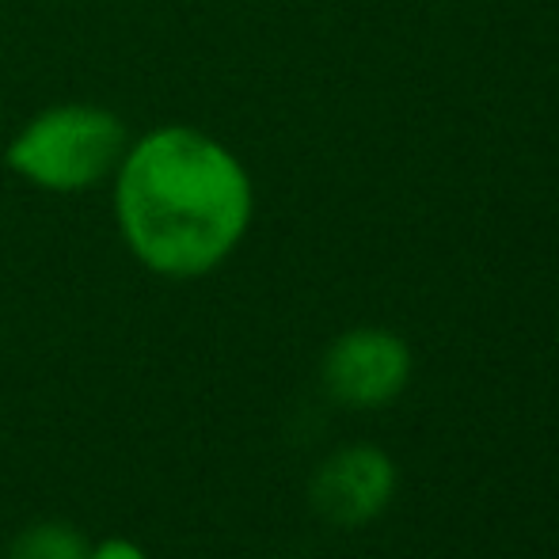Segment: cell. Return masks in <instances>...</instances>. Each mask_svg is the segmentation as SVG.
Returning a JSON list of instances; mask_svg holds the SVG:
<instances>
[{"instance_id": "7a4b0ae2", "label": "cell", "mask_w": 559, "mask_h": 559, "mask_svg": "<svg viewBox=\"0 0 559 559\" xmlns=\"http://www.w3.org/2000/svg\"><path fill=\"white\" fill-rule=\"evenodd\" d=\"M126 130L99 107H58L27 126L8 164L46 191H84L122 160Z\"/></svg>"}, {"instance_id": "3957f363", "label": "cell", "mask_w": 559, "mask_h": 559, "mask_svg": "<svg viewBox=\"0 0 559 559\" xmlns=\"http://www.w3.org/2000/svg\"><path fill=\"white\" fill-rule=\"evenodd\" d=\"M412 381V346L384 328L338 335L324 358L328 392L346 407H384Z\"/></svg>"}, {"instance_id": "277c9868", "label": "cell", "mask_w": 559, "mask_h": 559, "mask_svg": "<svg viewBox=\"0 0 559 559\" xmlns=\"http://www.w3.org/2000/svg\"><path fill=\"white\" fill-rule=\"evenodd\" d=\"M396 495V464L377 445H346L320 464L312 502L335 525H366Z\"/></svg>"}, {"instance_id": "8992f818", "label": "cell", "mask_w": 559, "mask_h": 559, "mask_svg": "<svg viewBox=\"0 0 559 559\" xmlns=\"http://www.w3.org/2000/svg\"><path fill=\"white\" fill-rule=\"evenodd\" d=\"M88 559H145V552H141L133 540L111 537V540H104V545H96V552H88Z\"/></svg>"}, {"instance_id": "6da1fadb", "label": "cell", "mask_w": 559, "mask_h": 559, "mask_svg": "<svg viewBox=\"0 0 559 559\" xmlns=\"http://www.w3.org/2000/svg\"><path fill=\"white\" fill-rule=\"evenodd\" d=\"M251 179L225 145L187 126L148 133L118 176V225L145 266L171 278L214 271L251 222Z\"/></svg>"}, {"instance_id": "5b68a950", "label": "cell", "mask_w": 559, "mask_h": 559, "mask_svg": "<svg viewBox=\"0 0 559 559\" xmlns=\"http://www.w3.org/2000/svg\"><path fill=\"white\" fill-rule=\"evenodd\" d=\"M8 559H88V545L73 525L43 522L23 530L8 548Z\"/></svg>"}]
</instances>
